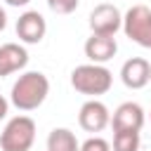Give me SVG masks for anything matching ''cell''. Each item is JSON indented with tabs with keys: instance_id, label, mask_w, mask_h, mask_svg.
<instances>
[{
	"instance_id": "cell-17",
	"label": "cell",
	"mask_w": 151,
	"mask_h": 151,
	"mask_svg": "<svg viewBox=\"0 0 151 151\" xmlns=\"http://www.w3.org/2000/svg\"><path fill=\"white\" fill-rule=\"evenodd\" d=\"M5 2H7L9 7H26L31 0H5Z\"/></svg>"
},
{
	"instance_id": "cell-3",
	"label": "cell",
	"mask_w": 151,
	"mask_h": 151,
	"mask_svg": "<svg viewBox=\"0 0 151 151\" xmlns=\"http://www.w3.org/2000/svg\"><path fill=\"white\" fill-rule=\"evenodd\" d=\"M35 142V120L31 116H14L0 132V151H31Z\"/></svg>"
},
{
	"instance_id": "cell-12",
	"label": "cell",
	"mask_w": 151,
	"mask_h": 151,
	"mask_svg": "<svg viewBox=\"0 0 151 151\" xmlns=\"http://www.w3.org/2000/svg\"><path fill=\"white\" fill-rule=\"evenodd\" d=\"M47 151H80V142L68 127H54L47 134Z\"/></svg>"
},
{
	"instance_id": "cell-10",
	"label": "cell",
	"mask_w": 151,
	"mask_h": 151,
	"mask_svg": "<svg viewBox=\"0 0 151 151\" xmlns=\"http://www.w3.org/2000/svg\"><path fill=\"white\" fill-rule=\"evenodd\" d=\"M83 50H85V57L90 59V64H101L104 66L109 59L116 57L118 42H116V35H97V33H92L85 40Z\"/></svg>"
},
{
	"instance_id": "cell-2",
	"label": "cell",
	"mask_w": 151,
	"mask_h": 151,
	"mask_svg": "<svg viewBox=\"0 0 151 151\" xmlns=\"http://www.w3.org/2000/svg\"><path fill=\"white\" fill-rule=\"evenodd\" d=\"M113 85V73L101 64H80L71 71V87L90 99L106 94Z\"/></svg>"
},
{
	"instance_id": "cell-13",
	"label": "cell",
	"mask_w": 151,
	"mask_h": 151,
	"mask_svg": "<svg viewBox=\"0 0 151 151\" xmlns=\"http://www.w3.org/2000/svg\"><path fill=\"white\" fill-rule=\"evenodd\" d=\"M142 137L139 132H113L111 151H139Z\"/></svg>"
},
{
	"instance_id": "cell-20",
	"label": "cell",
	"mask_w": 151,
	"mask_h": 151,
	"mask_svg": "<svg viewBox=\"0 0 151 151\" xmlns=\"http://www.w3.org/2000/svg\"><path fill=\"white\" fill-rule=\"evenodd\" d=\"M149 116H151V113H149Z\"/></svg>"
},
{
	"instance_id": "cell-15",
	"label": "cell",
	"mask_w": 151,
	"mask_h": 151,
	"mask_svg": "<svg viewBox=\"0 0 151 151\" xmlns=\"http://www.w3.org/2000/svg\"><path fill=\"white\" fill-rule=\"evenodd\" d=\"M78 2L80 0H47V7L57 14H71V12H76Z\"/></svg>"
},
{
	"instance_id": "cell-5",
	"label": "cell",
	"mask_w": 151,
	"mask_h": 151,
	"mask_svg": "<svg viewBox=\"0 0 151 151\" xmlns=\"http://www.w3.org/2000/svg\"><path fill=\"white\" fill-rule=\"evenodd\" d=\"M123 28V14L111 2H99L90 12V31L97 35H116Z\"/></svg>"
},
{
	"instance_id": "cell-16",
	"label": "cell",
	"mask_w": 151,
	"mask_h": 151,
	"mask_svg": "<svg viewBox=\"0 0 151 151\" xmlns=\"http://www.w3.org/2000/svg\"><path fill=\"white\" fill-rule=\"evenodd\" d=\"M7 113H9V101L0 94V120H5V118H7Z\"/></svg>"
},
{
	"instance_id": "cell-11",
	"label": "cell",
	"mask_w": 151,
	"mask_h": 151,
	"mask_svg": "<svg viewBox=\"0 0 151 151\" xmlns=\"http://www.w3.org/2000/svg\"><path fill=\"white\" fill-rule=\"evenodd\" d=\"M28 64V52L19 42H5L0 45V78L24 71Z\"/></svg>"
},
{
	"instance_id": "cell-18",
	"label": "cell",
	"mask_w": 151,
	"mask_h": 151,
	"mask_svg": "<svg viewBox=\"0 0 151 151\" xmlns=\"http://www.w3.org/2000/svg\"><path fill=\"white\" fill-rule=\"evenodd\" d=\"M5 26H7V12H5V7H0V33L5 31Z\"/></svg>"
},
{
	"instance_id": "cell-1",
	"label": "cell",
	"mask_w": 151,
	"mask_h": 151,
	"mask_svg": "<svg viewBox=\"0 0 151 151\" xmlns=\"http://www.w3.org/2000/svg\"><path fill=\"white\" fill-rule=\"evenodd\" d=\"M50 94V80L40 71H24L9 92V104L19 111H35L42 106V101Z\"/></svg>"
},
{
	"instance_id": "cell-14",
	"label": "cell",
	"mask_w": 151,
	"mask_h": 151,
	"mask_svg": "<svg viewBox=\"0 0 151 151\" xmlns=\"http://www.w3.org/2000/svg\"><path fill=\"white\" fill-rule=\"evenodd\" d=\"M80 151H111V144H109L104 137L92 134V137H87V139L80 144Z\"/></svg>"
},
{
	"instance_id": "cell-4",
	"label": "cell",
	"mask_w": 151,
	"mask_h": 151,
	"mask_svg": "<svg viewBox=\"0 0 151 151\" xmlns=\"http://www.w3.org/2000/svg\"><path fill=\"white\" fill-rule=\"evenodd\" d=\"M132 42H137L144 50H151V7L146 5H132L123 14V28H120Z\"/></svg>"
},
{
	"instance_id": "cell-7",
	"label": "cell",
	"mask_w": 151,
	"mask_h": 151,
	"mask_svg": "<svg viewBox=\"0 0 151 151\" xmlns=\"http://www.w3.org/2000/svg\"><path fill=\"white\" fill-rule=\"evenodd\" d=\"M109 123H111V111H109V106H106L104 101H99V99H87V101L80 106V111H78V125H80L85 132L97 134V132H101L104 127H109Z\"/></svg>"
},
{
	"instance_id": "cell-9",
	"label": "cell",
	"mask_w": 151,
	"mask_h": 151,
	"mask_svg": "<svg viewBox=\"0 0 151 151\" xmlns=\"http://www.w3.org/2000/svg\"><path fill=\"white\" fill-rule=\"evenodd\" d=\"M120 80L127 90H142L151 80V64L144 57H130L120 66Z\"/></svg>"
},
{
	"instance_id": "cell-19",
	"label": "cell",
	"mask_w": 151,
	"mask_h": 151,
	"mask_svg": "<svg viewBox=\"0 0 151 151\" xmlns=\"http://www.w3.org/2000/svg\"><path fill=\"white\" fill-rule=\"evenodd\" d=\"M149 83H151V80H149Z\"/></svg>"
},
{
	"instance_id": "cell-8",
	"label": "cell",
	"mask_w": 151,
	"mask_h": 151,
	"mask_svg": "<svg viewBox=\"0 0 151 151\" xmlns=\"http://www.w3.org/2000/svg\"><path fill=\"white\" fill-rule=\"evenodd\" d=\"M47 33V21L40 12L35 9H26L24 14H19L17 19V38L26 45H38Z\"/></svg>"
},
{
	"instance_id": "cell-6",
	"label": "cell",
	"mask_w": 151,
	"mask_h": 151,
	"mask_svg": "<svg viewBox=\"0 0 151 151\" xmlns=\"http://www.w3.org/2000/svg\"><path fill=\"white\" fill-rule=\"evenodd\" d=\"M146 113L137 101H123L118 104V109L111 113V127L113 132H139L144 127Z\"/></svg>"
}]
</instances>
